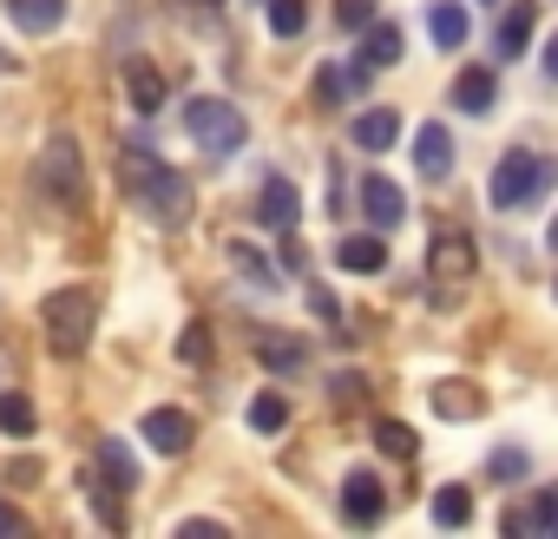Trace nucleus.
Returning <instances> with one entry per match:
<instances>
[{"instance_id": "nucleus-31", "label": "nucleus", "mask_w": 558, "mask_h": 539, "mask_svg": "<svg viewBox=\"0 0 558 539\" xmlns=\"http://www.w3.org/2000/svg\"><path fill=\"white\" fill-rule=\"evenodd\" d=\"M336 27L362 40V34L375 27V0H336Z\"/></svg>"}, {"instance_id": "nucleus-2", "label": "nucleus", "mask_w": 558, "mask_h": 539, "mask_svg": "<svg viewBox=\"0 0 558 539\" xmlns=\"http://www.w3.org/2000/svg\"><path fill=\"white\" fill-rule=\"evenodd\" d=\"M93 316H99L93 290H53V297L40 303L47 349H53L60 362H80V356H86V343H93Z\"/></svg>"}, {"instance_id": "nucleus-16", "label": "nucleus", "mask_w": 558, "mask_h": 539, "mask_svg": "<svg viewBox=\"0 0 558 539\" xmlns=\"http://www.w3.org/2000/svg\"><path fill=\"white\" fill-rule=\"evenodd\" d=\"M447 165H453L447 125H421V132H414V171H421V178H447Z\"/></svg>"}, {"instance_id": "nucleus-20", "label": "nucleus", "mask_w": 558, "mask_h": 539, "mask_svg": "<svg viewBox=\"0 0 558 539\" xmlns=\"http://www.w3.org/2000/svg\"><path fill=\"white\" fill-rule=\"evenodd\" d=\"M8 14L21 34H53L66 21V0H8Z\"/></svg>"}, {"instance_id": "nucleus-27", "label": "nucleus", "mask_w": 558, "mask_h": 539, "mask_svg": "<svg viewBox=\"0 0 558 539\" xmlns=\"http://www.w3.org/2000/svg\"><path fill=\"white\" fill-rule=\"evenodd\" d=\"M34 428H40V415H34L27 395H0V434H21V441H27Z\"/></svg>"}, {"instance_id": "nucleus-5", "label": "nucleus", "mask_w": 558, "mask_h": 539, "mask_svg": "<svg viewBox=\"0 0 558 539\" xmlns=\"http://www.w3.org/2000/svg\"><path fill=\"white\" fill-rule=\"evenodd\" d=\"M551 178V165L538 158V152H525V145H512L506 158H499V171H493V184H486V197H493V211H512V204H525L538 184Z\"/></svg>"}, {"instance_id": "nucleus-28", "label": "nucleus", "mask_w": 558, "mask_h": 539, "mask_svg": "<svg viewBox=\"0 0 558 539\" xmlns=\"http://www.w3.org/2000/svg\"><path fill=\"white\" fill-rule=\"evenodd\" d=\"M310 27V8H303V0H269V34L276 40H296Z\"/></svg>"}, {"instance_id": "nucleus-40", "label": "nucleus", "mask_w": 558, "mask_h": 539, "mask_svg": "<svg viewBox=\"0 0 558 539\" xmlns=\"http://www.w3.org/2000/svg\"><path fill=\"white\" fill-rule=\"evenodd\" d=\"M204 8H223V0H204Z\"/></svg>"}, {"instance_id": "nucleus-1", "label": "nucleus", "mask_w": 558, "mask_h": 539, "mask_svg": "<svg viewBox=\"0 0 558 539\" xmlns=\"http://www.w3.org/2000/svg\"><path fill=\"white\" fill-rule=\"evenodd\" d=\"M119 184H125V197H138L145 211H151V224H165V230H178L184 217H191V184H184V171H171V165H158L151 152H119Z\"/></svg>"}, {"instance_id": "nucleus-17", "label": "nucleus", "mask_w": 558, "mask_h": 539, "mask_svg": "<svg viewBox=\"0 0 558 539\" xmlns=\"http://www.w3.org/2000/svg\"><path fill=\"white\" fill-rule=\"evenodd\" d=\"M427 34H434V47H466V34H473V21H466V8H460V0H434V8H427Z\"/></svg>"}, {"instance_id": "nucleus-23", "label": "nucleus", "mask_w": 558, "mask_h": 539, "mask_svg": "<svg viewBox=\"0 0 558 539\" xmlns=\"http://www.w3.org/2000/svg\"><path fill=\"white\" fill-rule=\"evenodd\" d=\"M486 402H480V388H466V382H440L434 388V415H447V421H473Z\"/></svg>"}, {"instance_id": "nucleus-37", "label": "nucleus", "mask_w": 558, "mask_h": 539, "mask_svg": "<svg viewBox=\"0 0 558 539\" xmlns=\"http://www.w3.org/2000/svg\"><path fill=\"white\" fill-rule=\"evenodd\" d=\"M545 73H551V80H558V34H551V40H545Z\"/></svg>"}, {"instance_id": "nucleus-14", "label": "nucleus", "mask_w": 558, "mask_h": 539, "mask_svg": "<svg viewBox=\"0 0 558 539\" xmlns=\"http://www.w3.org/2000/svg\"><path fill=\"white\" fill-rule=\"evenodd\" d=\"M93 460H99V487H106V493H132V487H138V460H132L125 441L106 434V441L93 447Z\"/></svg>"}, {"instance_id": "nucleus-13", "label": "nucleus", "mask_w": 558, "mask_h": 539, "mask_svg": "<svg viewBox=\"0 0 558 539\" xmlns=\"http://www.w3.org/2000/svg\"><path fill=\"white\" fill-rule=\"evenodd\" d=\"M427 277H440V284H460V277H473V243H466L460 230L434 237V250H427Z\"/></svg>"}, {"instance_id": "nucleus-9", "label": "nucleus", "mask_w": 558, "mask_h": 539, "mask_svg": "<svg viewBox=\"0 0 558 539\" xmlns=\"http://www.w3.org/2000/svg\"><path fill=\"white\" fill-rule=\"evenodd\" d=\"M375 73H362V60H329V67H316V106H349L362 86H368Z\"/></svg>"}, {"instance_id": "nucleus-36", "label": "nucleus", "mask_w": 558, "mask_h": 539, "mask_svg": "<svg viewBox=\"0 0 558 539\" xmlns=\"http://www.w3.org/2000/svg\"><path fill=\"white\" fill-rule=\"evenodd\" d=\"M210 532H223V526H217V519H184V526H178V539H210Z\"/></svg>"}, {"instance_id": "nucleus-12", "label": "nucleus", "mask_w": 558, "mask_h": 539, "mask_svg": "<svg viewBox=\"0 0 558 539\" xmlns=\"http://www.w3.org/2000/svg\"><path fill=\"white\" fill-rule=\"evenodd\" d=\"M401 53H408V40H401V27H395V21H375V27L362 34V47H355L362 73H388V67H401Z\"/></svg>"}, {"instance_id": "nucleus-33", "label": "nucleus", "mask_w": 558, "mask_h": 539, "mask_svg": "<svg viewBox=\"0 0 558 539\" xmlns=\"http://www.w3.org/2000/svg\"><path fill=\"white\" fill-rule=\"evenodd\" d=\"M493 474H499V480H519V474H525V454H519V447H499V454H493Z\"/></svg>"}, {"instance_id": "nucleus-8", "label": "nucleus", "mask_w": 558, "mask_h": 539, "mask_svg": "<svg viewBox=\"0 0 558 539\" xmlns=\"http://www.w3.org/2000/svg\"><path fill=\"white\" fill-rule=\"evenodd\" d=\"M342 513H349V526H375V519L388 513V487H381L368 467H355V474L342 480Z\"/></svg>"}, {"instance_id": "nucleus-10", "label": "nucleus", "mask_w": 558, "mask_h": 539, "mask_svg": "<svg viewBox=\"0 0 558 539\" xmlns=\"http://www.w3.org/2000/svg\"><path fill=\"white\" fill-rule=\"evenodd\" d=\"M138 434H145L158 454H184V447L197 441V421H191L184 408H151V415L138 421Z\"/></svg>"}, {"instance_id": "nucleus-24", "label": "nucleus", "mask_w": 558, "mask_h": 539, "mask_svg": "<svg viewBox=\"0 0 558 539\" xmlns=\"http://www.w3.org/2000/svg\"><path fill=\"white\" fill-rule=\"evenodd\" d=\"M230 263L243 270V284H256V290H276V284H283V277L269 270V256H263L256 243H230Z\"/></svg>"}, {"instance_id": "nucleus-4", "label": "nucleus", "mask_w": 558, "mask_h": 539, "mask_svg": "<svg viewBox=\"0 0 558 539\" xmlns=\"http://www.w3.org/2000/svg\"><path fill=\"white\" fill-rule=\"evenodd\" d=\"M34 184H40L53 204H80V191H86V152H80L73 132H53V139L40 145V158H34Z\"/></svg>"}, {"instance_id": "nucleus-25", "label": "nucleus", "mask_w": 558, "mask_h": 539, "mask_svg": "<svg viewBox=\"0 0 558 539\" xmlns=\"http://www.w3.org/2000/svg\"><path fill=\"white\" fill-rule=\"evenodd\" d=\"M506 526H512V532H558V493H538V500H532L525 513H512Z\"/></svg>"}, {"instance_id": "nucleus-6", "label": "nucleus", "mask_w": 558, "mask_h": 539, "mask_svg": "<svg viewBox=\"0 0 558 539\" xmlns=\"http://www.w3.org/2000/svg\"><path fill=\"white\" fill-rule=\"evenodd\" d=\"M296 217H303V191L283 178V171H269L263 178V197H256V224H269V230H296Z\"/></svg>"}, {"instance_id": "nucleus-21", "label": "nucleus", "mask_w": 558, "mask_h": 539, "mask_svg": "<svg viewBox=\"0 0 558 539\" xmlns=\"http://www.w3.org/2000/svg\"><path fill=\"white\" fill-rule=\"evenodd\" d=\"M125 93H132V106L151 119V112L165 106V80H158V67H151V60H132V67H125Z\"/></svg>"}, {"instance_id": "nucleus-39", "label": "nucleus", "mask_w": 558, "mask_h": 539, "mask_svg": "<svg viewBox=\"0 0 558 539\" xmlns=\"http://www.w3.org/2000/svg\"><path fill=\"white\" fill-rule=\"evenodd\" d=\"M8 67H14V60H8V53H0V73H8Z\"/></svg>"}, {"instance_id": "nucleus-15", "label": "nucleus", "mask_w": 558, "mask_h": 539, "mask_svg": "<svg viewBox=\"0 0 558 539\" xmlns=\"http://www.w3.org/2000/svg\"><path fill=\"white\" fill-rule=\"evenodd\" d=\"M336 263L355 270V277H375V270H388V243H381V230H355V237H342V243H336Z\"/></svg>"}, {"instance_id": "nucleus-30", "label": "nucleus", "mask_w": 558, "mask_h": 539, "mask_svg": "<svg viewBox=\"0 0 558 539\" xmlns=\"http://www.w3.org/2000/svg\"><path fill=\"white\" fill-rule=\"evenodd\" d=\"M283 421H290V402H283V395H269V388H263V395L250 402V428H256V434H276Z\"/></svg>"}, {"instance_id": "nucleus-3", "label": "nucleus", "mask_w": 558, "mask_h": 539, "mask_svg": "<svg viewBox=\"0 0 558 539\" xmlns=\"http://www.w3.org/2000/svg\"><path fill=\"white\" fill-rule=\"evenodd\" d=\"M184 132H191V145H197V152H210V158H230V152L250 139L243 112H236L230 99H217V93L184 99Z\"/></svg>"}, {"instance_id": "nucleus-38", "label": "nucleus", "mask_w": 558, "mask_h": 539, "mask_svg": "<svg viewBox=\"0 0 558 539\" xmlns=\"http://www.w3.org/2000/svg\"><path fill=\"white\" fill-rule=\"evenodd\" d=\"M551 250H558V217H551Z\"/></svg>"}, {"instance_id": "nucleus-7", "label": "nucleus", "mask_w": 558, "mask_h": 539, "mask_svg": "<svg viewBox=\"0 0 558 539\" xmlns=\"http://www.w3.org/2000/svg\"><path fill=\"white\" fill-rule=\"evenodd\" d=\"M362 217H368L375 230H395V224L408 217V191H401L395 178L368 171V178H362Z\"/></svg>"}, {"instance_id": "nucleus-26", "label": "nucleus", "mask_w": 558, "mask_h": 539, "mask_svg": "<svg viewBox=\"0 0 558 539\" xmlns=\"http://www.w3.org/2000/svg\"><path fill=\"white\" fill-rule=\"evenodd\" d=\"M375 447L395 454V460H414V454H421V441H414L408 421H375Z\"/></svg>"}, {"instance_id": "nucleus-29", "label": "nucleus", "mask_w": 558, "mask_h": 539, "mask_svg": "<svg viewBox=\"0 0 558 539\" xmlns=\"http://www.w3.org/2000/svg\"><path fill=\"white\" fill-rule=\"evenodd\" d=\"M434 519H440V526H466V519H473V493H466V487H440V493H434Z\"/></svg>"}, {"instance_id": "nucleus-22", "label": "nucleus", "mask_w": 558, "mask_h": 539, "mask_svg": "<svg viewBox=\"0 0 558 539\" xmlns=\"http://www.w3.org/2000/svg\"><path fill=\"white\" fill-rule=\"evenodd\" d=\"M256 356H263V369H276V375H290V369L310 362L303 336H256Z\"/></svg>"}, {"instance_id": "nucleus-19", "label": "nucleus", "mask_w": 558, "mask_h": 539, "mask_svg": "<svg viewBox=\"0 0 558 539\" xmlns=\"http://www.w3.org/2000/svg\"><path fill=\"white\" fill-rule=\"evenodd\" d=\"M349 132H355V145H362V152H388V145L401 139V112H388V106H368V112H362Z\"/></svg>"}, {"instance_id": "nucleus-18", "label": "nucleus", "mask_w": 558, "mask_h": 539, "mask_svg": "<svg viewBox=\"0 0 558 539\" xmlns=\"http://www.w3.org/2000/svg\"><path fill=\"white\" fill-rule=\"evenodd\" d=\"M493 99H499L493 67H466V73L453 80V106H460V112H493Z\"/></svg>"}, {"instance_id": "nucleus-34", "label": "nucleus", "mask_w": 558, "mask_h": 539, "mask_svg": "<svg viewBox=\"0 0 558 539\" xmlns=\"http://www.w3.org/2000/svg\"><path fill=\"white\" fill-rule=\"evenodd\" d=\"M21 532H27V513L14 500H0V539H21Z\"/></svg>"}, {"instance_id": "nucleus-32", "label": "nucleus", "mask_w": 558, "mask_h": 539, "mask_svg": "<svg viewBox=\"0 0 558 539\" xmlns=\"http://www.w3.org/2000/svg\"><path fill=\"white\" fill-rule=\"evenodd\" d=\"M178 362H191V369L210 362V330H204V323H184V336H178Z\"/></svg>"}, {"instance_id": "nucleus-35", "label": "nucleus", "mask_w": 558, "mask_h": 539, "mask_svg": "<svg viewBox=\"0 0 558 539\" xmlns=\"http://www.w3.org/2000/svg\"><path fill=\"white\" fill-rule=\"evenodd\" d=\"M329 388H336V402H362V375H336Z\"/></svg>"}, {"instance_id": "nucleus-11", "label": "nucleus", "mask_w": 558, "mask_h": 539, "mask_svg": "<svg viewBox=\"0 0 558 539\" xmlns=\"http://www.w3.org/2000/svg\"><path fill=\"white\" fill-rule=\"evenodd\" d=\"M532 27H538V8L532 0H512V8L499 14V34H493V60H519L532 47Z\"/></svg>"}]
</instances>
